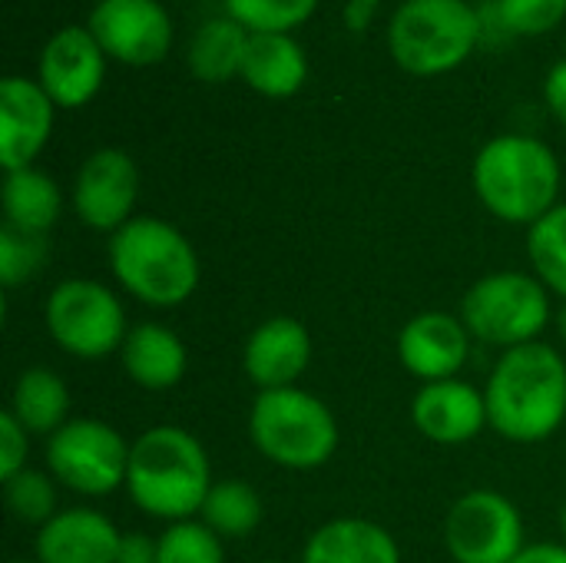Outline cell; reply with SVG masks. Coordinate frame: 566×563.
Instances as JSON below:
<instances>
[{
    "label": "cell",
    "mask_w": 566,
    "mask_h": 563,
    "mask_svg": "<svg viewBox=\"0 0 566 563\" xmlns=\"http://www.w3.org/2000/svg\"><path fill=\"white\" fill-rule=\"evenodd\" d=\"M302 563H401V548L375 521L335 518L305 541Z\"/></svg>",
    "instance_id": "19"
},
{
    "label": "cell",
    "mask_w": 566,
    "mask_h": 563,
    "mask_svg": "<svg viewBox=\"0 0 566 563\" xmlns=\"http://www.w3.org/2000/svg\"><path fill=\"white\" fill-rule=\"evenodd\" d=\"M471 176L484 209L514 226H534L560 196L557 153L524 133H504L484 143Z\"/></svg>",
    "instance_id": "4"
},
{
    "label": "cell",
    "mask_w": 566,
    "mask_h": 563,
    "mask_svg": "<svg viewBox=\"0 0 566 563\" xmlns=\"http://www.w3.org/2000/svg\"><path fill=\"white\" fill-rule=\"evenodd\" d=\"M53 110L56 103L36 80H0V163L7 173L33 166L53 133Z\"/></svg>",
    "instance_id": "14"
},
{
    "label": "cell",
    "mask_w": 566,
    "mask_h": 563,
    "mask_svg": "<svg viewBox=\"0 0 566 563\" xmlns=\"http://www.w3.org/2000/svg\"><path fill=\"white\" fill-rule=\"evenodd\" d=\"M212 484L209 455L186 428L159 425L133 441L126 494L143 514L169 524L192 521Z\"/></svg>",
    "instance_id": "2"
},
{
    "label": "cell",
    "mask_w": 566,
    "mask_h": 563,
    "mask_svg": "<svg viewBox=\"0 0 566 563\" xmlns=\"http://www.w3.org/2000/svg\"><path fill=\"white\" fill-rule=\"evenodd\" d=\"M43 322L50 338L76 358L96 362L123 348L129 325L126 309L113 289L96 279H66L60 282L46 305Z\"/></svg>",
    "instance_id": "8"
},
{
    "label": "cell",
    "mask_w": 566,
    "mask_h": 563,
    "mask_svg": "<svg viewBox=\"0 0 566 563\" xmlns=\"http://www.w3.org/2000/svg\"><path fill=\"white\" fill-rule=\"evenodd\" d=\"M249 438L255 451L289 471L322 468L338 448V421L332 408L305 388L259 392L249 411Z\"/></svg>",
    "instance_id": "6"
},
{
    "label": "cell",
    "mask_w": 566,
    "mask_h": 563,
    "mask_svg": "<svg viewBox=\"0 0 566 563\" xmlns=\"http://www.w3.org/2000/svg\"><path fill=\"white\" fill-rule=\"evenodd\" d=\"M133 445L99 418H70L46 438V468L53 481L83 494L103 498L126 488Z\"/></svg>",
    "instance_id": "9"
},
{
    "label": "cell",
    "mask_w": 566,
    "mask_h": 563,
    "mask_svg": "<svg viewBox=\"0 0 566 563\" xmlns=\"http://www.w3.org/2000/svg\"><path fill=\"white\" fill-rule=\"evenodd\" d=\"M249 30L232 17H209L189 40V73L202 83H226L242 76Z\"/></svg>",
    "instance_id": "24"
},
{
    "label": "cell",
    "mask_w": 566,
    "mask_h": 563,
    "mask_svg": "<svg viewBox=\"0 0 566 563\" xmlns=\"http://www.w3.org/2000/svg\"><path fill=\"white\" fill-rule=\"evenodd\" d=\"M139 196V169L129 153L106 146L83 159L73 179V209L96 232H116L133 219Z\"/></svg>",
    "instance_id": "12"
},
{
    "label": "cell",
    "mask_w": 566,
    "mask_h": 563,
    "mask_svg": "<svg viewBox=\"0 0 566 563\" xmlns=\"http://www.w3.org/2000/svg\"><path fill=\"white\" fill-rule=\"evenodd\" d=\"M66 411H70V392L53 368L36 365V368L20 372V378L13 382V395H10V415L27 428V435L50 438L70 421Z\"/></svg>",
    "instance_id": "23"
},
{
    "label": "cell",
    "mask_w": 566,
    "mask_h": 563,
    "mask_svg": "<svg viewBox=\"0 0 566 563\" xmlns=\"http://www.w3.org/2000/svg\"><path fill=\"white\" fill-rule=\"evenodd\" d=\"M27 455H30V435L27 428L10 415L3 411L0 415V478H13L27 468Z\"/></svg>",
    "instance_id": "32"
},
{
    "label": "cell",
    "mask_w": 566,
    "mask_h": 563,
    "mask_svg": "<svg viewBox=\"0 0 566 563\" xmlns=\"http://www.w3.org/2000/svg\"><path fill=\"white\" fill-rule=\"evenodd\" d=\"M494 17L511 37H541L564 23L566 0H497Z\"/></svg>",
    "instance_id": "31"
},
{
    "label": "cell",
    "mask_w": 566,
    "mask_h": 563,
    "mask_svg": "<svg viewBox=\"0 0 566 563\" xmlns=\"http://www.w3.org/2000/svg\"><path fill=\"white\" fill-rule=\"evenodd\" d=\"M10 563H40V561H10Z\"/></svg>",
    "instance_id": "39"
},
{
    "label": "cell",
    "mask_w": 566,
    "mask_h": 563,
    "mask_svg": "<svg viewBox=\"0 0 566 563\" xmlns=\"http://www.w3.org/2000/svg\"><path fill=\"white\" fill-rule=\"evenodd\" d=\"M471 355V332L461 315L451 312H421L405 322L398 335L401 365L421 382H448L458 378Z\"/></svg>",
    "instance_id": "15"
},
{
    "label": "cell",
    "mask_w": 566,
    "mask_h": 563,
    "mask_svg": "<svg viewBox=\"0 0 566 563\" xmlns=\"http://www.w3.org/2000/svg\"><path fill=\"white\" fill-rule=\"evenodd\" d=\"M308 365H312V335L298 319L289 315H275L262 322L242 348V368L259 392L295 388Z\"/></svg>",
    "instance_id": "16"
},
{
    "label": "cell",
    "mask_w": 566,
    "mask_h": 563,
    "mask_svg": "<svg viewBox=\"0 0 566 563\" xmlns=\"http://www.w3.org/2000/svg\"><path fill=\"white\" fill-rule=\"evenodd\" d=\"M514 563H566V544H531Z\"/></svg>",
    "instance_id": "36"
},
{
    "label": "cell",
    "mask_w": 566,
    "mask_h": 563,
    "mask_svg": "<svg viewBox=\"0 0 566 563\" xmlns=\"http://www.w3.org/2000/svg\"><path fill=\"white\" fill-rule=\"evenodd\" d=\"M544 100H547L551 113L566 126V60L551 66V73L544 80Z\"/></svg>",
    "instance_id": "34"
},
{
    "label": "cell",
    "mask_w": 566,
    "mask_h": 563,
    "mask_svg": "<svg viewBox=\"0 0 566 563\" xmlns=\"http://www.w3.org/2000/svg\"><path fill=\"white\" fill-rule=\"evenodd\" d=\"M116 524L93 508H63L50 518L33 541L40 563H116Z\"/></svg>",
    "instance_id": "18"
},
{
    "label": "cell",
    "mask_w": 566,
    "mask_h": 563,
    "mask_svg": "<svg viewBox=\"0 0 566 563\" xmlns=\"http://www.w3.org/2000/svg\"><path fill=\"white\" fill-rule=\"evenodd\" d=\"M119 358H123L126 375L146 392H166L179 385L189 365L182 338L159 322L133 325L119 348Z\"/></svg>",
    "instance_id": "20"
},
{
    "label": "cell",
    "mask_w": 566,
    "mask_h": 563,
    "mask_svg": "<svg viewBox=\"0 0 566 563\" xmlns=\"http://www.w3.org/2000/svg\"><path fill=\"white\" fill-rule=\"evenodd\" d=\"M156 563H226L222 538L202 521H176L159 534Z\"/></svg>",
    "instance_id": "30"
},
{
    "label": "cell",
    "mask_w": 566,
    "mask_h": 563,
    "mask_svg": "<svg viewBox=\"0 0 566 563\" xmlns=\"http://www.w3.org/2000/svg\"><path fill=\"white\" fill-rule=\"evenodd\" d=\"M554 315L551 292L527 272H491L478 279L461 299V322L471 338L497 348H517L541 342Z\"/></svg>",
    "instance_id": "7"
},
{
    "label": "cell",
    "mask_w": 566,
    "mask_h": 563,
    "mask_svg": "<svg viewBox=\"0 0 566 563\" xmlns=\"http://www.w3.org/2000/svg\"><path fill=\"white\" fill-rule=\"evenodd\" d=\"M50 259V242L46 236L23 232L17 226H0V282L7 289L23 285L27 279L40 275V269Z\"/></svg>",
    "instance_id": "29"
},
{
    "label": "cell",
    "mask_w": 566,
    "mask_h": 563,
    "mask_svg": "<svg viewBox=\"0 0 566 563\" xmlns=\"http://www.w3.org/2000/svg\"><path fill=\"white\" fill-rule=\"evenodd\" d=\"M109 269L136 302L153 309H176L199 289L192 242L156 216H133L109 236Z\"/></svg>",
    "instance_id": "3"
},
{
    "label": "cell",
    "mask_w": 566,
    "mask_h": 563,
    "mask_svg": "<svg viewBox=\"0 0 566 563\" xmlns=\"http://www.w3.org/2000/svg\"><path fill=\"white\" fill-rule=\"evenodd\" d=\"M159 557V538L149 534H123L116 563H156Z\"/></svg>",
    "instance_id": "33"
},
{
    "label": "cell",
    "mask_w": 566,
    "mask_h": 563,
    "mask_svg": "<svg viewBox=\"0 0 566 563\" xmlns=\"http://www.w3.org/2000/svg\"><path fill=\"white\" fill-rule=\"evenodd\" d=\"M3 504H7L13 521L33 524L40 531L50 518H56V484H53V475L23 468L20 475L3 481Z\"/></svg>",
    "instance_id": "28"
},
{
    "label": "cell",
    "mask_w": 566,
    "mask_h": 563,
    "mask_svg": "<svg viewBox=\"0 0 566 563\" xmlns=\"http://www.w3.org/2000/svg\"><path fill=\"white\" fill-rule=\"evenodd\" d=\"M36 76L60 110H76L99 93L106 80V53L90 27H63L43 43Z\"/></svg>",
    "instance_id": "13"
},
{
    "label": "cell",
    "mask_w": 566,
    "mask_h": 563,
    "mask_svg": "<svg viewBox=\"0 0 566 563\" xmlns=\"http://www.w3.org/2000/svg\"><path fill=\"white\" fill-rule=\"evenodd\" d=\"M259 563H275V561H259Z\"/></svg>",
    "instance_id": "40"
},
{
    "label": "cell",
    "mask_w": 566,
    "mask_h": 563,
    "mask_svg": "<svg viewBox=\"0 0 566 563\" xmlns=\"http://www.w3.org/2000/svg\"><path fill=\"white\" fill-rule=\"evenodd\" d=\"M222 7L249 33H292L318 10V0H222Z\"/></svg>",
    "instance_id": "27"
},
{
    "label": "cell",
    "mask_w": 566,
    "mask_h": 563,
    "mask_svg": "<svg viewBox=\"0 0 566 563\" xmlns=\"http://www.w3.org/2000/svg\"><path fill=\"white\" fill-rule=\"evenodd\" d=\"M557 329H560V338L566 342V302L564 309H560V315H557Z\"/></svg>",
    "instance_id": "37"
},
{
    "label": "cell",
    "mask_w": 566,
    "mask_h": 563,
    "mask_svg": "<svg viewBox=\"0 0 566 563\" xmlns=\"http://www.w3.org/2000/svg\"><path fill=\"white\" fill-rule=\"evenodd\" d=\"M484 402L501 438L547 441L566 421V358L547 342L507 348L488 378Z\"/></svg>",
    "instance_id": "1"
},
{
    "label": "cell",
    "mask_w": 566,
    "mask_h": 563,
    "mask_svg": "<svg viewBox=\"0 0 566 563\" xmlns=\"http://www.w3.org/2000/svg\"><path fill=\"white\" fill-rule=\"evenodd\" d=\"M560 528H564V538H566V504H564V511H560Z\"/></svg>",
    "instance_id": "38"
},
{
    "label": "cell",
    "mask_w": 566,
    "mask_h": 563,
    "mask_svg": "<svg viewBox=\"0 0 566 563\" xmlns=\"http://www.w3.org/2000/svg\"><path fill=\"white\" fill-rule=\"evenodd\" d=\"M411 421L434 445H468L491 425L484 392L461 378L421 385L411 402Z\"/></svg>",
    "instance_id": "17"
},
{
    "label": "cell",
    "mask_w": 566,
    "mask_h": 563,
    "mask_svg": "<svg viewBox=\"0 0 566 563\" xmlns=\"http://www.w3.org/2000/svg\"><path fill=\"white\" fill-rule=\"evenodd\" d=\"M242 80L269 100L295 96L308 80V56L292 33H249Z\"/></svg>",
    "instance_id": "21"
},
{
    "label": "cell",
    "mask_w": 566,
    "mask_h": 563,
    "mask_svg": "<svg viewBox=\"0 0 566 563\" xmlns=\"http://www.w3.org/2000/svg\"><path fill=\"white\" fill-rule=\"evenodd\" d=\"M0 199H3V216H7L3 222L23 232H36V236H46L56 226L60 209H63L60 186L33 166L7 173Z\"/></svg>",
    "instance_id": "22"
},
{
    "label": "cell",
    "mask_w": 566,
    "mask_h": 563,
    "mask_svg": "<svg viewBox=\"0 0 566 563\" xmlns=\"http://www.w3.org/2000/svg\"><path fill=\"white\" fill-rule=\"evenodd\" d=\"M375 10H378V0H348L345 3V27L352 33H361L371 23Z\"/></svg>",
    "instance_id": "35"
},
{
    "label": "cell",
    "mask_w": 566,
    "mask_h": 563,
    "mask_svg": "<svg viewBox=\"0 0 566 563\" xmlns=\"http://www.w3.org/2000/svg\"><path fill=\"white\" fill-rule=\"evenodd\" d=\"M527 256L551 295L566 302V202H557L527 232Z\"/></svg>",
    "instance_id": "26"
},
{
    "label": "cell",
    "mask_w": 566,
    "mask_h": 563,
    "mask_svg": "<svg viewBox=\"0 0 566 563\" xmlns=\"http://www.w3.org/2000/svg\"><path fill=\"white\" fill-rule=\"evenodd\" d=\"M481 30L468 0H405L388 20V53L411 76H444L474 53Z\"/></svg>",
    "instance_id": "5"
},
{
    "label": "cell",
    "mask_w": 566,
    "mask_h": 563,
    "mask_svg": "<svg viewBox=\"0 0 566 563\" xmlns=\"http://www.w3.org/2000/svg\"><path fill=\"white\" fill-rule=\"evenodd\" d=\"M86 27L103 53L126 66H153L172 46V17L159 0H99Z\"/></svg>",
    "instance_id": "11"
},
{
    "label": "cell",
    "mask_w": 566,
    "mask_h": 563,
    "mask_svg": "<svg viewBox=\"0 0 566 563\" xmlns=\"http://www.w3.org/2000/svg\"><path fill=\"white\" fill-rule=\"evenodd\" d=\"M262 518H265V504H262L259 491L239 478L216 481L199 511V521L222 541H242V538L255 534Z\"/></svg>",
    "instance_id": "25"
},
{
    "label": "cell",
    "mask_w": 566,
    "mask_h": 563,
    "mask_svg": "<svg viewBox=\"0 0 566 563\" xmlns=\"http://www.w3.org/2000/svg\"><path fill=\"white\" fill-rule=\"evenodd\" d=\"M444 548L454 563H514L524 544V518L497 491H468L444 518Z\"/></svg>",
    "instance_id": "10"
}]
</instances>
